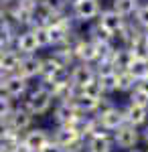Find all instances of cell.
I'll return each instance as SVG.
<instances>
[{"label":"cell","mask_w":148,"mask_h":152,"mask_svg":"<svg viewBox=\"0 0 148 152\" xmlns=\"http://www.w3.org/2000/svg\"><path fill=\"white\" fill-rule=\"evenodd\" d=\"M53 94L43 87V85H39L37 89H33L29 97L24 99V107L31 112V116H45L47 112L51 110V105H53Z\"/></svg>","instance_id":"obj_1"},{"label":"cell","mask_w":148,"mask_h":152,"mask_svg":"<svg viewBox=\"0 0 148 152\" xmlns=\"http://www.w3.org/2000/svg\"><path fill=\"white\" fill-rule=\"evenodd\" d=\"M71 12L81 23H89L100 16L102 2L100 0H71Z\"/></svg>","instance_id":"obj_2"},{"label":"cell","mask_w":148,"mask_h":152,"mask_svg":"<svg viewBox=\"0 0 148 152\" xmlns=\"http://www.w3.org/2000/svg\"><path fill=\"white\" fill-rule=\"evenodd\" d=\"M97 122H100V126H102L103 132H116L120 126L126 124L124 110H120V107H116V105H108V107L100 110Z\"/></svg>","instance_id":"obj_3"},{"label":"cell","mask_w":148,"mask_h":152,"mask_svg":"<svg viewBox=\"0 0 148 152\" xmlns=\"http://www.w3.org/2000/svg\"><path fill=\"white\" fill-rule=\"evenodd\" d=\"M49 142H51V134L43 128L26 130L23 136H21V146L26 148L29 152H41Z\"/></svg>","instance_id":"obj_4"},{"label":"cell","mask_w":148,"mask_h":152,"mask_svg":"<svg viewBox=\"0 0 148 152\" xmlns=\"http://www.w3.org/2000/svg\"><path fill=\"white\" fill-rule=\"evenodd\" d=\"M71 49H73V55L79 63H87V65H93L95 61H100V51L97 47L91 43L89 39H77L75 43H69Z\"/></svg>","instance_id":"obj_5"},{"label":"cell","mask_w":148,"mask_h":152,"mask_svg":"<svg viewBox=\"0 0 148 152\" xmlns=\"http://www.w3.org/2000/svg\"><path fill=\"white\" fill-rule=\"evenodd\" d=\"M112 140H114V144L118 148L132 150V148H136L138 140H140V132H138V128H134V126L124 124V126H120L116 132H112Z\"/></svg>","instance_id":"obj_6"},{"label":"cell","mask_w":148,"mask_h":152,"mask_svg":"<svg viewBox=\"0 0 148 152\" xmlns=\"http://www.w3.org/2000/svg\"><path fill=\"white\" fill-rule=\"evenodd\" d=\"M95 77H97V71L93 69V65H87V63H77L69 71V81L77 91L81 87H85L87 83H91Z\"/></svg>","instance_id":"obj_7"},{"label":"cell","mask_w":148,"mask_h":152,"mask_svg":"<svg viewBox=\"0 0 148 152\" xmlns=\"http://www.w3.org/2000/svg\"><path fill=\"white\" fill-rule=\"evenodd\" d=\"M47 33H49V41L53 47H63L69 45V35H71V26L67 20L63 18H55L51 24H47Z\"/></svg>","instance_id":"obj_8"},{"label":"cell","mask_w":148,"mask_h":152,"mask_svg":"<svg viewBox=\"0 0 148 152\" xmlns=\"http://www.w3.org/2000/svg\"><path fill=\"white\" fill-rule=\"evenodd\" d=\"M97 24L102 26L108 35H112V39H116V37L120 35V31L124 28L126 18H122L120 14H116L112 8H108V10L100 12V16H97Z\"/></svg>","instance_id":"obj_9"},{"label":"cell","mask_w":148,"mask_h":152,"mask_svg":"<svg viewBox=\"0 0 148 152\" xmlns=\"http://www.w3.org/2000/svg\"><path fill=\"white\" fill-rule=\"evenodd\" d=\"M26 87H29V81L14 73V75H6L4 77V81L0 85V94H4L10 99H16V97H23L26 94Z\"/></svg>","instance_id":"obj_10"},{"label":"cell","mask_w":148,"mask_h":152,"mask_svg":"<svg viewBox=\"0 0 148 152\" xmlns=\"http://www.w3.org/2000/svg\"><path fill=\"white\" fill-rule=\"evenodd\" d=\"M6 122H8V126H10L12 132H16V134H23L26 130H31V124H33V116H31V112L23 105H18V107H14L12 110V114L6 118Z\"/></svg>","instance_id":"obj_11"},{"label":"cell","mask_w":148,"mask_h":152,"mask_svg":"<svg viewBox=\"0 0 148 152\" xmlns=\"http://www.w3.org/2000/svg\"><path fill=\"white\" fill-rule=\"evenodd\" d=\"M41 67H43V59L39 55H24L21 57V63H18V69H16V75H21L23 79H33V77H41Z\"/></svg>","instance_id":"obj_12"},{"label":"cell","mask_w":148,"mask_h":152,"mask_svg":"<svg viewBox=\"0 0 148 152\" xmlns=\"http://www.w3.org/2000/svg\"><path fill=\"white\" fill-rule=\"evenodd\" d=\"M71 107L75 110V114H79V116H87V114H93V112H100L102 110V102H97V99H91V97H85L83 94H77L71 95L67 99Z\"/></svg>","instance_id":"obj_13"},{"label":"cell","mask_w":148,"mask_h":152,"mask_svg":"<svg viewBox=\"0 0 148 152\" xmlns=\"http://www.w3.org/2000/svg\"><path fill=\"white\" fill-rule=\"evenodd\" d=\"M14 45H16V53L24 57V55H34L39 51V45H37V37H34L33 28H26L23 33H18L16 39H14Z\"/></svg>","instance_id":"obj_14"},{"label":"cell","mask_w":148,"mask_h":152,"mask_svg":"<svg viewBox=\"0 0 148 152\" xmlns=\"http://www.w3.org/2000/svg\"><path fill=\"white\" fill-rule=\"evenodd\" d=\"M79 140H83V138H81L71 126H57L55 134L51 136V142H55V144L61 146L63 150H67L69 146H73L75 142H79Z\"/></svg>","instance_id":"obj_15"},{"label":"cell","mask_w":148,"mask_h":152,"mask_svg":"<svg viewBox=\"0 0 148 152\" xmlns=\"http://www.w3.org/2000/svg\"><path fill=\"white\" fill-rule=\"evenodd\" d=\"M112 148H114V140L108 132L89 136L85 140V152H112Z\"/></svg>","instance_id":"obj_16"},{"label":"cell","mask_w":148,"mask_h":152,"mask_svg":"<svg viewBox=\"0 0 148 152\" xmlns=\"http://www.w3.org/2000/svg\"><path fill=\"white\" fill-rule=\"evenodd\" d=\"M77 116H79V114H75V110L71 107L69 102H61V104H57L55 110H53V120H55L57 126H71L73 120Z\"/></svg>","instance_id":"obj_17"},{"label":"cell","mask_w":148,"mask_h":152,"mask_svg":"<svg viewBox=\"0 0 148 152\" xmlns=\"http://www.w3.org/2000/svg\"><path fill=\"white\" fill-rule=\"evenodd\" d=\"M124 118H126V124H130V126L138 128V126L146 124V120H148V107L128 104V107L124 110Z\"/></svg>","instance_id":"obj_18"},{"label":"cell","mask_w":148,"mask_h":152,"mask_svg":"<svg viewBox=\"0 0 148 152\" xmlns=\"http://www.w3.org/2000/svg\"><path fill=\"white\" fill-rule=\"evenodd\" d=\"M18 63H21V55L12 49H6L0 55V71L4 75H14L16 69H18Z\"/></svg>","instance_id":"obj_19"},{"label":"cell","mask_w":148,"mask_h":152,"mask_svg":"<svg viewBox=\"0 0 148 152\" xmlns=\"http://www.w3.org/2000/svg\"><path fill=\"white\" fill-rule=\"evenodd\" d=\"M112 10L116 14H120L122 18H128V16H132L138 10V0H114L112 2Z\"/></svg>","instance_id":"obj_20"},{"label":"cell","mask_w":148,"mask_h":152,"mask_svg":"<svg viewBox=\"0 0 148 152\" xmlns=\"http://www.w3.org/2000/svg\"><path fill=\"white\" fill-rule=\"evenodd\" d=\"M136 79L128 71H118L116 75V91H132L136 87Z\"/></svg>","instance_id":"obj_21"},{"label":"cell","mask_w":148,"mask_h":152,"mask_svg":"<svg viewBox=\"0 0 148 152\" xmlns=\"http://www.w3.org/2000/svg\"><path fill=\"white\" fill-rule=\"evenodd\" d=\"M59 69H65V67H61L57 61H55L53 55H51V57H47V59H43V67H41V77H43V81H49V79H51Z\"/></svg>","instance_id":"obj_22"},{"label":"cell","mask_w":148,"mask_h":152,"mask_svg":"<svg viewBox=\"0 0 148 152\" xmlns=\"http://www.w3.org/2000/svg\"><path fill=\"white\" fill-rule=\"evenodd\" d=\"M79 94H83L85 97H91V99H97V102L103 99V89H102V85H100V81H97V77L91 83H87L85 87H81Z\"/></svg>","instance_id":"obj_23"},{"label":"cell","mask_w":148,"mask_h":152,"mask_svg":"<svg viewBox=\"0 0 148 152\" xmlns=\"http://www.w3.org/2000/svg\"><path fill=\"white\" fill-rule=\"evenodd\" d=\"M130 104L142 105V107H148V94H146V91H142V89L136 85V87L130 91Z\"/></svg>","instance_id":"obj_24"},{"label":"cell","mask_w":148,"mask_h":152,"mask_svg":"<svg viewBox=\"0 0 148 152\" xmlns=\"http://www.w3.org/2000/svg\"><path fill=\"white\" fill-rule=\"evenodd\" d=\"M41 4H43L51 14L59 16V14L63 12V8L67 6V0H41Z\"/></svg>","instance_id":"obj_25"},{"label":"cell","mask_w":148,"mask_h":152,"mask_svg":"<svg viewBox=\"0 0 148 152\" xmlns=\"http://www.w3.org/2000/svg\"><path fill=\"white\" fill-rule=\"evenodd\" d=\"M33 33H34V37H37V45H39V49L51 47V41H49L47 26H33Z\"/></svg>","instance_id":"obj_26"},{"label":"cell","mask_w":148,"mask_h":152,"mask_svg":"<svg viewBox=\"0 0 148 152\" xmlns=\"http://www.w3.org/2000/svg\"><path fill=\"white\" fill-rule=\"evenodd\" d=\"M14 110V104H12L10 97H6L4 94H0V120H6V118L12 114Z\"/></svg>","instance_id":"obj_27"},{"label":"cell","mask_w":148,"mask_h":152,"mask_svg":"<svg viewBox=\"0 0 148 152\" xmlns=\"http://www.w3.org/2000/svg\"><path fill=\"white\" fill-rule=\"evenodd\" d=\"M136 14V23L144 28V31H148V4L146 6H138V10L134 12Z\"/></svg>","instance_id":"obj_28"},{"label":"cell","mask_w":148,"mask_h":152,"mask_svg":"<svg viewBox=\"0 0 148 152\" xmlns=\"http://www.w3.org/2000/svg\"><path fill=\"white\" fill-rule=\"evenodd\" d=\"M8 134H10V126H8V122H6V120H0V142L6 140Z\"/></svg>","instance_id":"obj_29"},{"label":"cell","mask_w":148,"mask_h":152,"mask_svg":"<svg viewBox=\"0 0 148 152\" xmlns=\"http://www.w3.org/2000/svg\"><path fill=\"white\" fill-rule=\"evenodd\" d=\"M41 152H65V150H63L61 146H57L55 142H49V144H47V146H45Z\"/></svg>","instance_id":"obj_30"},{"label":"cell","mask_w":148,"mask_h":152,"mask_svg":"<svg viewBox=\"0 0 148 152\" xmlns=\"http://www.w3.org/2000/svg\"><path fill=\"white\" fill-rule=\"evenodd\" d=\"M6 49H8V47H6V45H4V43H2V41H0V55H2V53H4V51H6Z\"/></svg>","instance_id":"obj_31"},{"label":"cell","mask_w":148,"mask_h":152,"mask_svg":"<svg viewBox=\"0 0 148 152\" xmlns=\"http://www.w3.org/2000/svg\"><path fill=\"white\" fill-rule=\"evenodd\" d=\"M144 142H146V146H148V126H146V130H144Z\"/></svg>","instance_id":"obj_32"},{"label":"cell","mask_w":148,"mask_h":152,"mask_svg":"<svg viewBox=\"0 0 148 152\" xmlns=\"http://www.w3.org/2000/svg\"><path fill=\"white\" fill-rule=\"evenodd\" d=\"M128 152H142V150H138V148H132V150H128Z\"/></svg>","instance_id":"obj_33"},{"label":"cell","mask_w":148,"mask_h":152,"mask_svg":"<svg viewBox=\"0 0 148 152\" xmlns=\"http://www.w3.org/2000/svg\"><path fill=\"white\" fill-rule=\"evenodd\" d=\"M144 35H146V39H148V31H144Z\"/></svg>","instance_id":"obj_34"},{"label":"cell","mask_w":148,"mask_h":152,"mask_svg":"<svg viewBox=\"0 0 148 152\" xmlns=\"http://www.w3.org/2000/svg\"><path fill=\"white\" fill-rule=\"evenodd\" d=\"M34 2H41V0H34Z\"/></svg>","instance_id":"obj_35"}]
</instances>
